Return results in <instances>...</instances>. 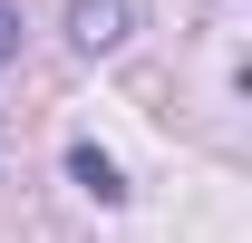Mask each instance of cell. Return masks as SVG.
<instances>
[{
    "label": "cell",
    "mask_w": 252,
    "mask_h": 243,
    "mask_svg": "<svg viewBox=\"0 0 252 243\" xmlns=\"http://www.w3.org/2000/svg\"><path fill=\"white\" fill-rule=\"evenodd\" d=\"M126 30H136V0H68V39H78L88 59L126 49Z\"/></svg>",
    "instance_id": "1"
},
{
    "label": "cell",
    "mask_w": 252,
    "mask_h": 243,
    "mask_svg": "<svg viewBox=\"0 0 252 243\" xmlns=\"http://www.w3.org/2000/svg\"><path fill=\"white\" fill-rule=\"evenodd\" d=\"M68 175L88 185L97 204H126V175H117V156H97V146H68Z\"/></svg>",
    "instance_id": "2"
},
{
    "label": "cell",
    "mask_w": 252,
    "mask_h": 243,
    "mask_svg": "<svg viewBox=\"0 0 252 243\" xmlns=\"http://www.w3.org/2000/svg\"><path fill=\"white\" fill-rule=\"evenodd\" d=\"M0 59H20V10L0 0Z\"/></svg>",
    "instance_id": "3"
}]
</instances>
